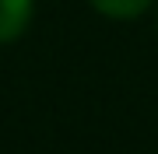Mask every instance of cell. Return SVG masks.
<instances>
[{
	"label": "cell",
	"mask_w": 158,
	"mask_h": 154,
	"mask_svg": "<svg viewBox=\"0 0 158 154\" xmlns=\"http://www.w3.org/2000/svg\"><path fill=\"white\" fill-rule=\"evenodd\" d=\"M91 7H95L98 14L106 18H116V21H134V18H141L148 7H151V0H88Z\"/></svg>",
	"instance_id": "cell-2"
},
{
	"label": "cell",
	"mask_w": 158,
	"mask_h": 154,
	"mask_svg": "<svg viewBox=\"0 0 158 154\" xmlns=\"http://www.w3.org/2000/svg\"><path fill=\"white\" fill-rule=\"evenodd\" d=\"M35 0H0V46L14 42L18 35L28 28Z\"/></svg>",
	"instance_id": "cell-1"
}]
</instances>
